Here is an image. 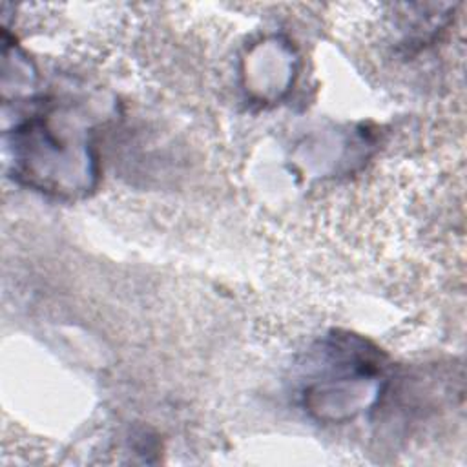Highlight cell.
I'll return each instance as SVG.
<instances>
[{
    "label": "cell",
    "mask_w": 467,
    "mask_h": 467,
    "mask_svg": "<svg viewBox=\"0 0 467 467\" xmlns=\"http://www.w3.org/2000/svg\"><path fill=\"white\" fill-rule=\"evenodd\" d=\"M44 115H36L27 120L15 131V151L16 164L22 177L27 179L29 184L40 188L42 192L53 193H77L69 175V166L75 161L89 162L86 144H71V140L58 133ZM75 168L89 173L91 170L73 164Z\"/></svg>",
    "instance_id": "1"
}]
</instances>
